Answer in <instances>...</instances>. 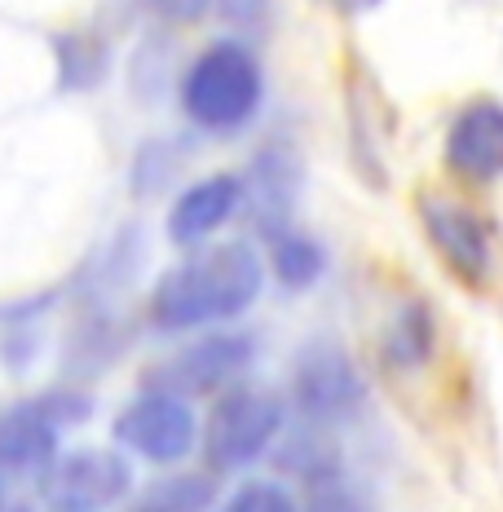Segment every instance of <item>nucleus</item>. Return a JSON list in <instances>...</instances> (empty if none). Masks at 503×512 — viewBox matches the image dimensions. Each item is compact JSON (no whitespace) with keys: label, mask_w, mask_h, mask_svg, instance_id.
Here are the masks:
<instances>
[{"label":"nucleus","mask_w":503,"mask_h":512,"mask_svg":"<svg viewBox=\"0 0 503 512\" xmlns=\"http://www.w3.org/2000/svg\"><path fill=\"white\" fill-rule=\"evenodd\" d=\"M292 402L305 424L336 429L367 407V376L340 340H309L292 358Z\"/></svg>","instance_id":"39448f33"},{"label":"nucleus","mask_w":503,"mask_h":512,"mask_svg":"<svg viewBox=\"0 0 503 512\" xmlns=\"http://www.w3.org/2000/svg\"><path fill=\"white\" fill-rule=\"evenodd\" d=\"M270 270L287 292H309L327 274V248L305 230H283L270 239Z\"/></svg>","instance_id":"dca6fc26"},{"label":"nucleus","mask_w":503,"mask_h":512,"mask_svg":"<svg viewBox=\"0 0 503 512\" xmlns=\"http://www.w3.org/2000/svg\"><path fill=\"white\" fill-rule=\"evenodd\" d=\"M111 433L124 451L142 455V460H151V464H181L199 446L203 424L181 393L146 389L115 415Z\"/></svg>","instance_id":"423d86ee"},{"label":"nucleus","mask_w":503,"mask_h":512,"mask_svg":"<svg viewBox=\"0 0 503 512\" xmlns=\"http://www.w3.org/2000/svg\"><path fill=\"white\" fill-rule=\"evenodd\" d=\"M221 512H305L296 504V495L274 477H261V482H243L234 495L226 499Z\"/></svg>","instance_id":"a211bd4d"},{"label":"nucleus","mask_w":503,"mask_h":512,"mask_svg":"<svg viewBox=\"0 0 503 512\" xmlns=\"http://www.w3.org/2000/svg\"><path fill=\"white\" fill-rule=\"evenodd\" d=\"M331 5H336L340 14H371L380 0H331Z\"/></svg>","instance_id":"4be33fe9"},{"label":"nucleus","mask_w":503,"mask_h":512,"mask_svg":"<svg viewBox=\"0 0 503 512\" xmlns=\"http://www.w3.org/2000/svg\"><path fill=\"white\" fill-rule=\"evenodd\" d=\"M301 155L292 146H265L243 173V204L252 208L256 226L265 234L292 230V208L301 199Z\"/></svg>","instance_id":"9d476101"},{"label":"nucleus","mask_w":503,"mask_h":512,"mask_svg":"<svg viewBox=\"0 0 503 512\" xmlns=\"http://www.w3.org/2000/svg\"><path fill=\"white\" fill-rule=\"evenodd\" d=\"M53 62H58V89L84 93L102 84L106 67H111V49L93 31H58L53 36Z\"/></svg>","instance_id":"2eb2a0df"},{"label":"nucleus","mask_w":503,"mask_h":512,"mask_svg":"<svg viewBox=\"0 0 503 512\" xmlns=\"http://www.w3.org/2000/svg\"><path fill=\"white\" fill-rule=\"evenodd\" d=\"M265 71L243 40H217L181 76V111L203 133H239L261 115Z\"/></svg>","instance_id":"f03ea898"},{"label":"nucleus","mask_w":503,"mask_h":512,"mask_svg":"<svg viewBox=\"0 0 503 512\" xmlns=\"http://www.w3.org/2000/svg\"><path fill=\"white\" fill-rule=\"evenodd\" d=\"M256 358V340L248 332H212L168 358L151 371V389H168L181 398H203V393H226L243 380V371Z\"/></svg>","instance_id":"6e6552de"},{"label":"nucleus","mask_w":503,"mask_h":512,"mask_svg":"<svg viewBox=\"0 0 503 512\" xmlns=\"http://www.w3.org/2000/svg\"><path fill=\"white\" fill-rule=\"evenodd\" d=\"M442 164L455 181L490 190L503 181V98L473 93L455 106L442 133Z\"/></svg>","instance_id":"0eeeda50"},{"label":"nucleus","mask_w":503,"mask_h":512,"mask_svg":"<svg viewBox=\"0 0 503 512\" xmlns=\"http://www.w3.org/2000/svg\"><path fill=\"white\" fill-rule=\"evenodd\" d=\"M146 9L159 14L164 23L190 27V23H199V18H208V9H217V0H146Z\"/></svg>","instance_id":"6ab92c4d"},{"label":"nucleus","mask_w":503,"mask_h":512,"mask_svg":"<svg viewBox=\"0 0 503 512\" xmlns=\"http://www.w3.org/2000/svg\"><path fill=\"white\" fill-rule=\"evenodd\" d=\"M437 354V314L424 296H406L380 332V362L398 376L424 371Z\"/></svg>","instance_id":"f8f14e48"},{"label":"nucleus","mask_w":503,"mask_h":512,"mask_svg":"<svg viewBox=\"0 0 503 512\" xmlns=\"http://www.w3.org/2000/svg\"><path fill=\"white\" fill-rule=\"evenodd\" d=\"M305 512H371V508L362 504V499L353 495L349 486L331 482V486H318V490H314V499L305 504Z\"/></svg>","instance_id":"aec40b11"},{"label":"nucleus","mask_w":503,"mask_h":512,"mask_svg":"<svg viewBox=\"0 0 503 512\" xmlns=\"http://www.w3.org/2000/svg\"><path fill=\"white\" fill-rule=\"evenodd\" d=\"M53 460H58V424L40 402H23L0 415V468L45 477Z\"/></svg>","instance_id":"ddd939ff"},{"label":"nucleus","mask_w":503,"mask_h":512,"mask_svg":"<svg viewBox=\"0 0 503 512\" xmlns=\"http://www.w3.org/2000/svg\"><path fill=\"white\" fill-rule=\"evenodd\" d=\"M217 9L234 27H261L270 18V0H217Z\"/></svg>","instance_id":"412c9836"},{"label":"nucleus","mask_w":503,"mask_h":512,"mask_svg":"<svg viewBox=\"0 0 503 512\" xmlns=\"http://www.w3.org/2000/svg\"><path fill=\"white\" fill-rule=\"evenodd\" d=\"M265 292V261L252 243L234 239L208 252H195L159 274L151 287V323L159 332H190V327L234 323L261 301Z\"/></svg>","instance_id":"f257e3e1"},{"label":"nucleus","mask_w":503,"mask_h":512,"mask_svg":"<svg viewBox=\"0 0 503 512\" xmlns=\"http://www.w3.org/2000/svg\"><path fill=\"white\" fill-rule=\"evenodd\" d=\"M0 508H5V482H0Z\"/></svg>","instance_id":"5701e85b"},{"label":"nucleus","mask_w":503,"mask_h":512,"mask_svg":"<svg viewBox=\"0 0 503 512\" xmlns=\"http://www.w3.org/2000/svg\"><path fill=\"white\" fill-rule=\"evenodd\" d=\"M40 486H45V499L53 508L98 512L120 504L133 486V473L115 451H71L49 464Z\"/></svg>","instance_id":"1a4fd4ad"},{"label":"nucleus","mask_w":503,"mask_h":512,"mask_svg":"<svg viewBox=\"0 0 503 512\" xmlns=\"http://www.w3.org/2000/svg\"><path fill=\"white\" fill-rule=\"evenodd\" d=\"M278 468L318 490V486L340 482V451H336V442H331L327 429L305 424L301 433L278 437Z\"/></svg>","instance_id":"4468645a"},{"label":"nucleus","mask_w":503,"mask_h":512,"mask_svg":"<svg viewBox=\"0 0 503 512\" xmlns=\"http://www.w3.org/2000/svg\"><path fill=\"white\" fill-rule=\"evenodd\" d=\"M239 208H243V177L212 173L177 195L173 212H168V239L181 243V248H195V243L226 226Z\"/></svg>","instance_id":"9b49d317"},{"label":"nucleus","mask_w":503,"mask_h":512,"mask_svg":"<svg viewBox=\"0 0 503 512\" xmlns=\"http://www.w3.org/2000/svg\"><path fill=\"white\" fill-rule=\"evenodd\" d=\"M53 512H76V508H53Z\"/></svg>","instance_id":"b1692460"},{"label":"nucleus","mask_w":503,"mask_h":512,"mask_svg":"<svg viewBox=\"0 0 503 512\" xmlns=\"http://www.w3.org/2000/svg\"><path fill=\"white\" fill-rule=\"evenodd\" d=\"M287 411L270 389H252V384H234V389L217 393L208 420L199 433L203 464L212 473H243L261 455H270L283 437Z\"/></svg>","instance_id":"7ed1b4c3"},{"label":"nucleus","mask_w":503,"mask_h":512,"mask_svg":"<svg viewBox=\"0 0 503 512\" xmlns=\"http://www.w3.org/2000/svg\"><path fill=\"white\" fill-rule=\"evenodd\" d=\"M415 221H420L428 248L442 261V270L459 287H468V292L490 287L499 265V234L486 212L459 195H446V190H420Z\"/></svg>","instance_id":"20e7f679"},{"label":"nucleus","mask_w":503,"mask_h":512,"mask_svg":"<svg viewBox=\"0 0 503 512\" xmlns=\"http://www.w3.org/2000/svg\"><path fill=\"white\" fill-rule=\"evenodd\" d=\"M212 504V482L199 473H177L151 486L128 512H208Z\"/></svg>","instance_id":"f3484780"}]
</instances>
